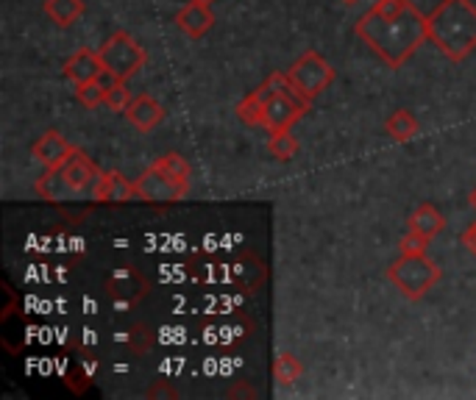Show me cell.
I'll return each instance as SVG.
<instances>
[{"mask_svg":"<svg viewBox=\"0 0 476 400\" xmlns=\"http://www.w3.org/2000/svg\"><path fill=\"white\" fill-rule=\"evenodd\" d=\"M354 31L390 70H401L429 40L426 17L412 0H376L357 20Z\"/></svg>","mask_w":476,"mask_h":400,"instance_id":"cell-1","label":"cell"},{"mask_svg":"<svg viewBox=\"0 0 476 400\" xmlns=\"http://www.w3.org/2000/svg\"><path fill=\"white\" fill-rule=\"evenodd\" d=\"M426 25L429 40L449 61H462L476 50V6L471 0H440Z\"/></svg>","mask_w":476,"mask_h":400,"instance_id":"cell-2","label":"cell"},{"mask_svg":"<svg viewBox=\"0 0 476 400\" xmlns=\"http://www.w3.org/2000/svg\"><path fill=\"white\" fill-rule=\"evenodd\" d=\"M443 278V270L426 256V253H401L388 267V281L407 297V300H421L429 295Z\"/></svg>","mask_w":476,"mask_h":400,"instance_id":"cell-3","label":"cell"},{"mask_svg":"<svg viewBox=\"0 0 476 400\" xmlns=\"http://www.w3.org/2000/svg\"><path fill=\"white\" fill-rule=\"evenodd\" d=\"M98 56H101L106 70H112L120 81H129L132 76H137L148 61L145 48L132 37L129 31H114L112 37L98 48Z\"/></svg>","mask_w":476,"mask_h":400,"instance_id":"cell-4","label":"cell"},{"mask_svg":"<svg viewBox=\"0 0 476 400\" xmlns=\"http://www.w3.org/2000/svg\"><path fill=\"white\" fill-rule=\"evenodd\" d=\"M288 76L293 78V84L309 97V100H315L321 92H326L329 86H332V81H334V67L317 53V50H307L290 70H288Z\"/></svg>","mask_w":476,"mask_h":400,"instance_id":"cell-5","label":"cell"},{"mask_svg":"<svg viewBox=\"0 0 476 400\" xmlns=\"http://www.w3.org/2000/svg\"><path fill=\"white\" fill-rule=\"evenodd\" d=\"M137 186V197L145 200V204H178L189 195V184H176L170 181L156 164H151L148 170L134 181Z\"/></svg>","mask_w":476,"mask_h":400,"instance_id":"cell-6","label":"cell"},{"mask_svg":"<svg viewBox=\"0 0 476 400\" xmlns=\"http://www.w3.org/2000/svg\"><path fill=\"white\" fill-rule=\"evenodd\" d=\"M101 167L95 164L84 150H73V156L61 164V170H59V176H61V181L68 184V189L73 192V195H87V192H92L95 189V184L101 181Z\"/></svg>","mask_w":476,"mask_h":400,"instance_id":"cell-7","label":"cell"},{"mask_svg":"<svg viewBox=\"0 0 476 400\" xmlns=\"http://www.w3.org/2000/svg\"><path fill=\"white\" fill-rule=\"evenodd\" d=\"M73 145L61 137V133L56 128H48L42 131L37 142L31 145V156L37 159V164H42L45 170H61V164H65L70 156H73Z\"/></svg>","mask_w":476,"mask_h":400,"instance_id":"cell-8","label":"cell"},{"mask_svg":"<svg viewBox=\"0 0 476 400\" xmlns=\"http://www.w3.org/2000/svg\"><path fill=\"white\" fill-rule=\"evenodd\" d=\"M307 112H309V109L301 106V104H296L293 97L276 92V95L268 100V106H265V123H262V128H268V133L290 131Z\"/></svg>","mask_w":476,"mask_h":400,"instance_id":"cell-9","label":"cell"},{"mask_svg":"<svg viewBox=\"0 0 476 400\" xmlns=\"http://www.w3.org/2000/svg\"><path fill=\"white\" fill-rule=\"evenodd\" d=\"M134 197H137L134 181H129L120 170H104L101 181L92 189L95 204H129Z\"/></svg>","mask_w":476,"mask_h":400,"instance_id":"cell-10","label":"cell"},{"mask_svg":"<svg viewBox=\"0 0 476 400\" xmlns=\"http://www.w3.org/2000/svg\"><path fill=\"white\" fill-rule=\"evenodd\" d=\"M101 70H104V61H101L98 50H89V48L76 50V53L65 61V67H61V73H65V78H68L73 86H81V84L95 81V78L101 76Z\"/></svg>","mask_w":476,"mask_h":400,"instance_id":"cell-11","label":"cell"},{"mask_svg":"<svg viewBox=\"0 0 476 400\" xmlns=\"http://www.w3.org/2000/svg\"><path fill=\"white\" fill-rule=\"evenodd\" d=\"M176 25L187 33L189 40H201L212 31L215 25V14L209 9V4H201V0H193L187 4L178 14H176Z\"/></svg>","mask_w":476,"mask_h":400,"instance_id":"cell-12","label":"cell"},{"mask_svg":"<svg viewBox=\"0 0 476 400\" xmlns=\"http://www.w3.org/2000/svg\"><path fill=\"white\" fill-rule=\"evenodd\" d=\"M125 120H129L140 133H151L159 123L165 120V106L156 104L151 95H137L132 106L125 109Z\"/></svg>","mask_w":476,"mask_h":400,"instance_id":"cell-13","label":"cell"},{"mask_svg":"<svg viewBox=\"0 0 476 400\" xmlns=\"http://www.w3.org/2000/svg\"><path fill=\"white\" fill-rule=\"evenodd\" d=\"M140 281H142V276L125 267V270H120L109 278V297L120 306L134 304V300H140L148 289V284H140Z\"/></svg>","mask_w":476,"mask_h":400,"instance_id":"cell-14","label":"cell"},{"mask_svg":"<svg viewBox=\"0 0 476 400\" xmlns=\"http://www.w3.org/2000/svg\"><path fill=\"white\" fill-rule=\"evenodd\" d=\"M443 228H446V217H443L437 212V206H432V204L416 206V212L407 217V231L424 233V237H429V240H435Z\"/></svg>","mask_w":476,"mask_h":400,"instance_id":"cell-15","label":"cell"},{"mask_svg":"<svg viewBox=\"0 0 476 400\" xmlns=\"http://www.w3.org/2000/svg\"><path fill=\"white\" fill-rule=\"evenodd\" d=\"M42 12L48 20H53L59 28H70L84 14V0H45Z\"/></svg>","mask_w":476,"mask_h":400,"instance_id":"cell-16","label":"cell"},{"mask_svg":"<svg viewBox=\"0 0 476 400\" xmlns=\"http://www.w3.org/2000/svg\"><path fill=\"white\" fill-rule=\"evenodd\" d=\"M418 131H421V123L407 109H398L385 120V133L393 142H409L412 137H418Z\"/></svg>","mask_w":476,"mask_h":400,"instance_id":"cell-17","label":"cell"},{"mask_svg":"<svg viewBox=\"0 0 476 400\" xmlns=\"http://www.w3.org/2000/svg\"><path fill=\"white\" fill-rule=\"evenodd\" d=\"M304 373V364L298 361V356L293 353H279L273 361V378L279 381V386H293Z\"/></svg>","mask_w":476,"mask_h":400,"instance_id":"cell-18","label":"cell"},{"mask_svg":"<svg viewBox=\"0 0 476 400\" xmlns=\"http://www.w3.org/2000/svg\"><path fill=\"white\" fill-rule=\"evenodd\" d=\"M265 106L268 104L260 97V92L253 89L248 97H243L240 104H237V120L245 123V125H251V128H257V125L265 123Z\"/></svg>","mask_w":476,"mask_h":400,"instance_id":"cell-19","label":"cell"},{"mask_svg":"<svg viewBox=\"0 0 476 400\" xmlns=\"http://www.w3.org/2000/svg\"><path fill=\"white\" fill-rule=\"evenodd\" d=\"M159 170H162L170 181H176V184H189V161L181 156V153H162L156 161H153Z\"/></svg>","mask_w":476,"mask_h":400,"instance_id":"cell-20","label":"cell"},{"mask_svg":"<svg viewBox=\"0 0 476 400\" xmlns=\"http://www.w3.org/2000/svg\"><path fill=\"white\" fill-rule=\"evenodd\" d=\"M301 150L298 140L293 137L290 131H281V133H270V140H268V153L279 161H290L296 159Z\"/></svg>","mask_w":476,"mask_h":400,"instance_id":"cell-21","label":"cell"},{"mask_svg":"<svg viewBox=\"0 0 476 400\" xmlns=\"http://www.w3.org/2000/svg\"><path fill=\"white\" fill-rule=\"evenodd\" d=\"M37 195L45 197V200H50V204H59L61 197L73 195V192L68 189L65 181H61L59 170H45V176H40V181H37Z\"/></svg>","mask_w":476,"mask_h":400,"instance_id":"cell-22","label":"cell"},{"mask_svg":"<svg viewBox=\"0 0 476 400\" xmlns=\"http://www.w3.org/2000/svg\"><path fill=\"white\" fill-rule=\"evenodd\" d=\"M132 92H129V86H125V81H117L109 92H106V97H104V106L109 109V112H114V114H125V109L132 106Z\"/></svg>","mask_w":476,"mask_h":400,"instance_id":"cell-23","label":"cell"},{"mask_svg":"<svg viewBox=\"0 0 476 400\" xmlns=\"http://www.w3.org/2000/svg\"><path fill=\"white\" fill-rule=\"evenodd\" d=\"M104 97H106V89H104L98 81H89V84L76 86V100H78L84 109H98V106H104Z\"/></svg>","mask_w":476,"mask_h":400,"instance_id":"cell-24","label":"cell"},{"mask_svg":"<svg viewBox=\"0 0 476 400\" xmlns=\"http://www.w3.org/2000/svg\"><path fill=\"white\" fill-rule=\"evenodd\" d=\"M429 237H424V233H416V231H407L404 237H401V242H398V250L401 253H426V248H429Z\"/></svg>","mask_w":476,"mask_h":400,"instance_id":"cell-25","label":"cell"},{"mask_svg":"<svg viewBox=\"0 0 476 400\" xmlns=\"http://www.w3.org/2000/svg\"><path fill=\"white\" fill-rule=\"evenodd\" d=\"M460 242L465 245V250L471 253V256H476V223H471L465 231H462V237H460Z\"/></svg>","mask_w":476,"mask_h":400,"instance_id":"cell-26","label":"cell"},{"mask_svg":"<svg viewBox=\"0 0 476 400\" xmlns=\"http://www.w3.org/2000/svg\"><path fill=\"white\" fill-rule=\"evenodd\" d=\"M468 204H471V209L476 212V186L471 189V195H468Z\"/></svg>","mask_w":476,"mask_h":400,"instance_id":"cell-27","label":"cell"},{"mask_svg":"<svg viewBox=\"0 0 476 400\" xmlns=\"http://www.w3.org/2000/svg\"><path fill=\"white\" fill-rule=\"evenodd\" d=\"M343 6H357V4H362V0H340Z\"/></svg>","mask_w":476,"mask_h":400,"instance_id":"cell-28","label":"cell"},{"mask_svg":"<svg viewBox=\"0 0 476 400\" xmlns=\"http://www.w3.org/2000/svg\"><path fill=\"white\" fill-rule=\"evenodd\" d=\"M201 4H215V0H201Z\"/></svg>","mask_w":476,"mask_h":400,"instance_id":"cell-29","label":"cell"}]
</instances>
